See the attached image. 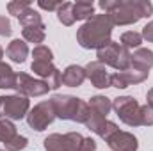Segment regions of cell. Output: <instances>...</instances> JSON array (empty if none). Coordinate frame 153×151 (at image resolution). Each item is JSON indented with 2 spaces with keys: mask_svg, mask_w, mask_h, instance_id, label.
<instances>
[{
  "mask_svg": "<svg viewBox=\"0 0 153 151\" xmlns=\"http://www.w3.org/2000/svg\"><path fill=\"white\" fill-rule=\"evenodd\" d=\"M98 5L111 16L114 25H132L153 14L150 0H100Z\"/></svg>",
  "mask_w": 153,
  "mask_h": 151,
  "instance_id": "cell-1",
  "label": "cell"
},
{
  "mask_svg": "<svg viewBox=\"0 0 153 151\" xmlns=\"http://www.w3.org/2000/svg\"><path fill=\"white\" fill-rule=\"evenodd\" d=\"M112 27L114 23L107 13L94 14L76 30V43L85 50H100L112 41Z\"/></svg>",
  "mask_w": 153,
  "mask_h": 151,
  "instance_id": "cell-2",
  "label": "cell"
},
{
  "mask_svg": "<svg viewBox=\"0 0 153 151\" xmlns=\"http://www.w3.org/2000/svg\"><path fill=\"white\" fill-rule=\"evenodd\" d=\"M52 107L57 119L62 121H76V123H85L87 115H89V105L85 101H82L76 96L70 94H55L52 96Z\"/></svg>",
  "mask_w": 153,
  "mask_h": 151,
  "instance_id": "cell-3",
  "label": "cell"
},
{
  "mask_svg": "<svg viewBox=\"0 0 153 151\" xmlns=\"http://www.w3.org/2000/svg\"><path fill=\"white\" fill-rule=\"evenodd\" d=\"M96 61L105 64V66H111L117 71H125L130 68V61H132V53L128 48L121 46L119 43L111 41L107 43L105 46H102L100 50H96Z\"/></svg>",
  "mask_w": 153,
  "mask_h": 151,
  "instance_id": "cell-4",
  "label": "cell"
},
{
  "mask_svg": "<svg viewBox=\"0 0 153 151\" xmlns=\"http://www.w3.org/2000/svg\"><path fill=\"white\" fill-rule=\"evenodd\" d=\"M30 110V101L27 96L13 94V96H0V119L18 121L27 117Z\"/></svg>",
  "mask_w": 153,
  "mask_h": 151,
  "instance_id": "cell-5",
  "label": "cell"
},
{
  "mask_svg": "<svg viewBox=\"0 0 153 151\" xmlns=\"http://www.w3.org/2000/svg\"><path fill=\"white\" fill-rule=\"evenodd\" d=\"M116 115L128 126H141V105L134 96H119L112 101Z\"/></svg>",
  "mask_w": 153,
  "mask_h": 151,
  "instance_id": "cell-6",
  "label": "cell"
},
{
  "mask_svg": "<svg viewBox=\"0 0 153 151\" xmlns=\"http://www.w3.org/2000/svg\"><path fill=\"white\" fill-rule=\"evenodd\" d=\"M84 137L78 132L68 133H52L45 139V150L46 151H80Z\"/></svg>",
  "mask_w": 153,
  "mask_h": 151,
  "instance_id": "cell-7",
  "label": "cell"
},
{
  "mask_svg": "<svg viewBox=\"0 0 153 151\" xmlns=\"http://www.w3.org/2000/svg\"><path fill=\"white\" fill-rule=\"evenodd\" d=\"M53 121H55V112H53V107H52L50 100L38 103L34 109H30L29 114H27V124L32 130H36V132H43Z\"/></svg>",
  "mask_w": 153,
  "mask_h": 151,
  "instance_id": "cell-8",
  "label": "cell"
},
{
  "mask_svg": "<svg viewBox=\"0 0 153 151\" xmlns=\"http://www.w3.org/2000/svg\"><path fill=\"white\" fill-rule=\"evenodd\" d=\"M14 91L18 94H22V96H27V98L29 96L38 98V96H45L50 91V87L43 80H39V78H32V76L27 75V73H16Z\"/></svg>",
  "mask_w": 153,
  "mask_h": 151,
  "instance_id": "cell-9",
  "label": "cell"
},
{
  "mask_svg": "<svg viewBox=\"0 0 153 151\" xmlns=\"http://www.w3.org/2000/svg\"><path fill=\"white\" fill-rule=\"evenodd\" d=\"M30 70H32L52 91H55V89H59V87L62 85V73H61L52 62H36V61H34L32 66H30Z\"/></svg>",
  "mask_w": 153,
  "mask_h": 151,
  "instance_id": "cell-10",
  "label": "cell"
},
{
  "mask_svg": "<svg viewBox=\"0 0 153 151\" xmlns=\"http://www.w3.org/2000/svg\"><path fill=\"white\" fill-rule=\"evenodd\" d=\"M93 133H96V135H100L102 139H109L111 135H114L116 132L119 130L117 128V124L112 123V121H109L107 117H103V115H98V114L91 112L89 110V115H87V119H85V123H84Z\"/></svg>",
  "mask_w": 153,
  "mask_h": 151,
  "instance_id": "cell-11",
  "label": "cell"
},
{
  "mask_svg": "<svg viewBox=\"0 0 153 151\" xmlns=\"http://www.w3.org/2000/svg\"><path fill=\"white\" fill-rule=\"evenodd\" d=\"M150 73L146 71H139L135 68H128L125 71H116L111 75V87L116 89H126L128 85H135V84H141L148 78Z\"/></svg>",
  "mask_w": 153,
  "mask_h": 151,
  "instance_id": "cell-12",
  "label": "cell"
},
{
  "mask_svg": "<svg viewBox=\"0 0 153 151\" xmlns=\"http://www.w3.org/2000/svg\"><path fill=\"white\" fill-rule=\"evenodd\" d=\"M84 70H85V76L89 78V82L96 89H107V87H111V75H109L105 64H102L98 61H91Z\"/></svg>",
  "mask_w": 153,
  "mask_h": 151,
  "instance_id": "cell-13",
  "label": "cell"
},
{
  "mask_svg": "<svg viewBox=\"0 0 153 151\" xmlns=\"http://www.w3.org/2000/svg\"><path fill=\"white\" fill-rule=\"evenodd\" d=\"M107 144L112 151H137L139 150V141L134 133L117 130L114 135L107 139Z\"/></svg>",
  "mask_w": 153,
  "mask_h": 151,
  "instance_id": "cell-14",
  "label": "cell"
},
{
  "mask_svg": "<svg viewBox=\"0 0 153 151\" xmlns=\"http://www.w3.org/2000/svg\"><path fill=\"white\" fill-rule=\"evenodd\" d=\"M130 68H135L139 71H146L150 73L153 68V52L148 48H137L132 53V61H130Z\"/></svg>",
  "mask_w": 153,
  "mask_h": 151,
  "instance_id": "cell-15",
  "label": "cell"
},
{
  "mask_svg": "<svg viewBox=\"0 0 153 151\" xmlns=\"http://www.w3.org/2000/svg\"><path fill=\"white\" fill-rule=\"evenodd\" d=\"M85 78H87L85 76V70L82 66H76V64L68 66L62 71V84L68 85V87H78V85H82Z\"/></svg>",
  "mask_w": 153,
  "mask_h": 151,
  "instance_id": "cell-16",
  "label": "cell"
},
{
  "mask_svg": "<svg viewBox=\"0 0 153 151\" xmlns=\"http://www.w3.org/2000/svg\"><path fill=\"white\" fill-rule=\"evenodd\" d=\"M27 55H29V46H27L25 41H22V39H13V41L9 43V46H7V57H9L13 62L23 64L25 59H27Z\"/></svg>",
  "mask_w": 153,
  "mask_h": 151,
  "instance_id": "cell-17",
  "label": "cell"
},
{
  "mask_svg": "<svg viewBox=\"0 0 153 151\" xmlns=\"http://www.w3.org/2000/svg\"><path fill=\"white\" fill-rule=\"evenodd\" d=\"M87 105H89V110L91 112L98 114V115H103V117H107L111 114V110H112V101L107 96H102V94L93 96Z\"/></svg>",
  "mask_w": 153,
  "mask_h": 151,
  "instance_id": "cell-18",
  "label": "cell"
},
{
  "mask_svg": "<svg viewBox=\"0 0 153 151\" xmlns=\"http://www.w3.org/2000/svg\"><path fill=\"white\" fill-rule=\"evenodd\" d=\"M73 14L75 20H89L94 16V4L89 0H78L76 4H73Z\"/></svg>",
  "mask_w": 153,
  "mask_h": 151,
  "instance_id": "cell-19",
  "label": "cell"
},
{
  "mask_svg": "<svg viewBox=\"0 0 153 151\" xmlns=\"http://www.w3.org/2000/svg\"><path fill=\"white\" fill-rule=\"evenodd\" d=\"M16 85V73L13 68L0 61V89H14Z\"/></svg>",
  "mask_w": 153,
  "mask_h": 151,
  "instance_id": "cell-20",
  "label": "cell"
},
{
  "mask_svg": "<svg viewBox=\"0 0 153 151\" xmlns=\"http://www.w3.org/2000/svg\"><path fill=\"white\" fill-rule=\"evenodd\" d=\"M57 20L66 25V27H71L75 23V14H73V4L71 2H62V5L57 9Z\"/></svg>",
  "mask_w": 153,
  "mask_h": 151,
  "instance_id": "cell-21",
  "label": "cell"
},
{
  "mask_svg": "<svg viewBox=\"0 0 153 151\" xmlns=\"http://www.w3.org/2000/svg\"><path fill=\"white\" fill-rule=\"evenodd\" d=\"M18 20H20V23H22L23 29H27V27H45V23L41 20V14H39L38 11H34L32 7L29 11H25Z\"/></svg>",
  "mask_w": 153,
  "mask_h": 151,
  "instance_id": "cell-22",
  "label": "cell"
},
{
  "mask_svg": "<svg viewBox=\"0 0 153 151\" xmlns=\"http://www.w3.org/2000/svg\"><path fill=\"white\" fill-rule=\"evenodd\" d=\"M45 29L46 27H27V29L22 30L23 39L29 41V43H36L39 46V43L45 41Z\"/></svg>",
  "mask_w": 153,
  "mask_h": 151,
  "instance_id": "cell-23",
  "label": "cell"
},
{
  "mask_svg": "<svg viewBox=\"0 0 153 151\" xmlns=\"http://www.w3.org/2000/svg\"><path fill=\"white\" fill-rule=\"evenodd\" d=\"M143 43V36L139 32H134V30H128V32H123L121 34V46L125 48H139Z\"/></svg>",
  "mask_w": 153,
  "mask_h": 151,
  "instance_id": "cell-24",
  "label": "cell"
},
{
  "mask_svg": "<svg viewBox=\"0 0 153 151\" xmlns=\"http://www.w3.org/2000/svg\"><path fill=\"white\" fill-rule=\"evenodd\" d=\"M16 126L9 119H0V142H9L13 137H16Z\"/></svg>",
  "mask_w": 153,
  "mask_h": 151,
  "instance_id": "cell-25",
  "label": "cell"
},
{
  "mask_svg": "<svg viewBox=\"0 0 153 151\" xmlns=\"http://www.w3.org/2000/svg\"><path fill=\"white\" fill-rule=\"evenodd\" d=\"M30 9V2L29 0H13V2H9L7 4V11H9V14H13V16H16V18H20L25 11H29Z\"/></svg>",
  "mask_w": 153,
  "mask_h": 151,
  "instance_id": "cell-26",
  "label": "cell"
},
{
  "mask_svg": "<svg viewBox=\"0 0 153 151\" xmlns=\"http://www.w3.org/2000/svg\"><path fill=\"white\" fill-rule=\"evenodd\" d=\"M32 57H34L36 62H52L53 53H52V50H50L48 46L39 44V46H36V48L32 50Z\"/></svg>",
  "mask_w": 153,
  "mask_h": 151,
  "instance_id": "cell-27",
  "label": "cell"
},
{
  "mask_svg": "<svg viewBox=\"0 0 153 151\" xmlns=\"http://www.w3.org/2000/svg\"><path fill=\"white\" fill-rule=\"evenodd\" d=\"M27 144H29V139H27V137L16 135V137H13L9 142H5L4 146H5V151H22V150L27 148Z\"/></svg>",
  "mask_w": 153,
  "mask_h": 151,
  "instance_id": "cell-28",
  "label": "cell"
},
{
  "mask_svg": "<svg viewBox=\"0 0 153 151\" xmlns=\"http://www.w3.org/2000/svg\"><path fill=\"white\" fill-rule=\"evenodd\" d=\"M141 126H153V107L150 105L141 107Z\"/></svg>",
  "mask_w": 153,
  "mask_h": 151,
  "instance_id": "cell-29",
  "label": "cell"
},
{
  "mask_svg": "<svg viewBox=\"0 0 153 151\" xmlns=\"http://www.w3.org/2000/svg\"><path fill=\"white\" fill-rule=\"evenodd\" d=\"M11 34H13V29H11V21H9V18L0 16V36L7 38V36H11Z\"/></svg>",
  "mask_w": 153,
  "mask_h": 151,
  "instance_id": "cell-30",
  "label": "cell"
},
{
  "mask_svg": "<svg viewBox=\"0 0 153 151\" xmlns=\"http://www.w3.org/2000/svg\"><path fill=\"white\" fill-rule=\"evenodd\" d=\"M38 5L41 9H45V11H57L62 5V2H45V0H39Z\"/></svg>",
  "mask_w": 153,
  "mask_h": 151,
  "instance_id": "cell-31",
  "label": "cell"
},
{
  "mask_svg": "<svg viewBox=\"0 0 153 151\" xmlns=\"http://www.w3.org/2000/svg\"><path fill=\"white\" fill-rule=\"evenodd\" d=\"M80 151H96V141L91 139V137H84L82 146H80Z\"/></svg>",
  "mask_w": 153,
  "mask_h": 151,
  "instance_id": "cell-32",
  "label": "cell"
},
{
  "mask_svg": "<svg viewBox=\"0 0 153 151\" xmlns=\"http://www.w3.org/2000/svg\"><path fill=\"white\" fill-rule=\"evenodd\" d=\"M141 36H143V39H146L148 43H153V21H150L148 25H144Z\"/></svg>",
  "mask_w": 153,
  "mask_h": 151,
  "instance_id": "cell-33",
  "label": "cell"
},
{
  "mask_svg": "<svg viewBox=\"0 0 153 151\" xmlns=\"http://www.w3.org/2000/svg\"><path fill=\"white\" fill-rule=\"evenodd\" d=\"M146 101H148L146 105H150V107H153V87L150 89V91H148V94H146Z\"/></svg>",
  "mask_w": 153,
  "mask_h": 151,
  "instance_id": "cell-34",
  "label": "cell"
},
{
  "mask_svg": "<svg viewBox=\"0 0 153 151\" xmlns=\"http://www.w3.org/2000/svg\"><path fill=\"white\" fill-rule=\"evenodd\" d=\"M4 57V50H2V46H0V59Z\"/></svg>",
  "mask_w": 153,
  "mask_h": 151,
  "instance_id": "cell-35",
  "label": "cell"
},
{
  "mask_svg": "<svg viewBox=\"0 0 153 151\" xmlns=\"http://www.w3.org/2000/svg\"><path fill=\"white\" fill-rule=\"evenodd\" d=\"M0 151H5V150H0Z\"/></svg>",
  "mask_w": 153,
  "mask_h": 151,
  "instance_id": "cell-36",
  "label": "cell"
}]
</instances>
